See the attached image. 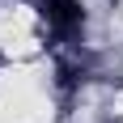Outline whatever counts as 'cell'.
I'll return each instance as SVG.
<instances>
[{
	"label": "cell",
	"mask_w": 123,
	"mask_h": 123,
	"mask_svg": "<svg viewBox=\"0 0 123 123\" xmlns=\"http://www.w3.org/2000/svg\"><path fill=\"white\" fill-rule=\"evenodd\" d=\"M43 17H47L60 34H76L85 25V9L76 0H43Z\"/></svg>",
	"instance_id": "6da1fadb"
}]
</instances>
